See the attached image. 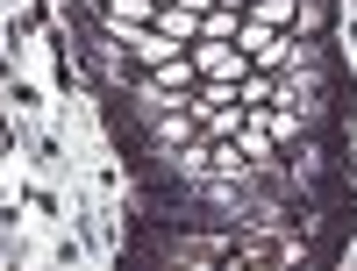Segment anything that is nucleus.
I'll use <instances>...</instances> for the list:
<instances>
[{"label": "nucleus", "mask_w": 357, "mask_h": 271, "mask_svg": "<svg viewBox=\"0 0 357 271\" xmlns=\"http://www.w3.org/2000/svg\"><path fill=\"white\" fill-rule=\"evenodd\" d=\"M186 57H193V72H200V79H215V86H243V72H250L243 43H222V36H193Z\"/></svg>", "instance_id": "obj_1"}, {"label": "nucleus", "mask_w": 357, "mask_h": 271, "mask_svg": "<svg viewBox=\"0 0 357 271\" xmlns=\"http://www.w3.org/2000/svg\"><path fill=\"white\" fill-rule=\"evenodd\" d=\"M236 43H243V57L257 72H286V50H293V29H264L243 15V29H236Z\"/></svg>", "instance_id": "obj_2"}, {"label": "nucleus", "mask_w": 357, "mask_h": 271, "mask_svg": "<svg viewBox=\"0 0 357 271\" xmlns=\"http://www.w3.org/2000/svg\"><path fill=\"white\" fill-rule=\"evenodd\" d=\"M143 79H151L158 93H178V100H186L193 86H200V72H193V57H186V50H178V57H165V65H151Z\"/></svg>", "instance_id": "obj_3"}, {"label": "nucleus", "mask_w": 357, "mask_h": 271, "mask_svg": "<svg viewBox=\"0 0 357 271\" xmlns=\"http://www.w3.org/2000/svg\"><path fill=\"white\" fill-rule=\"evenodd\" d=\"M293 36H307V43L329 36V0H301V8H293Z\"/></svg>", "instance_id": "obj_4"}, {"label": "nucleus", "mask_w": 357, "mask_h": 271, "mask_svg": "<svg viewBox=\"0 0 357 271\" xmlns=\"http://www.w3.org/2000/svg\"><path fill=\"white\" fill-rule=\"evenodd\" d=\"M158 29H165V36H178V43H193V36H200V15L172 0V8H158Z\"/></svg>", "instance_id": "obj_5"}, {"label": "nucleus", "mask_w": 357, "mask_h": 271, "mask_svg": "<svg viewBox=\"0 0 357 271\" xmlns=\"http://www.w3.org/2000/svg\"><path fill=\"white\" fill-rule=\"evenodd\" d=\"M293 8H301V0H250V22H264V29H293Z\"/></svg>", "instance_id": "obj_6"}, {"label": "nucleus", "mask_w": 357, "mask_h": 271, "mask_svg": "<svg viewBox=\"0 0 357 271\" xmlns=\"http://www.w3.org/2000/svg\"><path fill=\"white\" fill-rule=\"evenodd\" d=\"M236 29H243V15H236V8H207V15H200V36H222V43H236Z\"/></svg>", "instance_id": "obj_7"}, {"label": "nucleus", "mask_w": 357, "mask_h": 271, "mask_svg": "<svg viewBox=\"0 0 357 271\" xmlns=\"http://www.w3.org/2000/svg\"><path fill=\"white\" fill-rule=\"evenodd\" d=\"M79 8H107V0H79Z\"/></svg>", "instance_id": "obj_8"}]
</instances>
